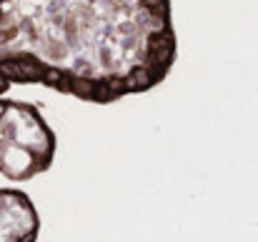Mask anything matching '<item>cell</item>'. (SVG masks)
<instances>
[{"instance_id":"cell-3","label":"cell","mask_w":258,"mask_h":242,"mask_svg":"<svg viewBox=\"0 0 258 242\" xmlns=\"http://www.w3.org/2000/svg\"><path fill=\"white\" fill-rule=\"evenodd\" d=\"M35 75L33 55H18L10 40L0 33V95L8 92L10 85H30Z\"/></svg>"},{"instance_id":"cell-1","label":"cell","mask_w":258,"mask_h":242,"mask_svg":"<svg viewBox=\"0 0 258 242\" xmlns=\"http://www.w3.org/2000/svg\"><path fill=\"white\" fill-rule=\"evenodd\" d=\"M55 153V135L35 105L0 97V172L25 180L43 172Z\"/></svg>"},{"instance_id":"cell-2","label":"cell","mask_w":258,"mask_h":242,"mask_svg":"<svg viewBox=\"0 0 258 242\" xmlns=\"http://www.w3.org/2000/svg\"><path fill=\"white\" fill-rule=\"evenodd\" d=\"M35 210L15 190H0V242H35Z\"/></svg>"}]
</instances>
